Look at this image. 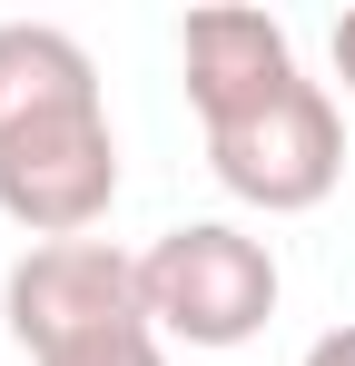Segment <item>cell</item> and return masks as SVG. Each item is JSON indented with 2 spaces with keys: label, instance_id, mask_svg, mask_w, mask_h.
Listing matches in <instances>:
<instances>
[{
  "label": "cell",
  "instance_id": "1",
  "mask_svg": "<svg viewBox=\"0 0 355 366\" xmlns=\"http://www.w3.org/2000/svg\"><path fill=\"white\" fill-rule=\"evenodd\" d=\"M118 208V129L99 60L59 20H0V218L30 247L89 238Z\"/></svg>",
  "mask_w": 355,
  "mask_h": 366
},
{
  "label": "cell",
  "instance_id": "2",
  "mask_svg": "<svg viewBox=\"0 0 355 366\" xmlns=\"http://www.w3.org/2000/svg\"><path fill=\"white\" fill-rule=\"evenodd\" d=\"M138 297H148V327H158L168 347L227 357L247 337H267L287 277H277V247L247 238L237 218H187V228H168L158 247H138Z\"/></svg>",
  "mask_w": 355,
  "mask_h": 366
},
{
  "label": "cell",
  "instance_id": "3",
  "mask_svg": "<svg viewBox=\"0 0 355 366\" xmlns=\"http://www.w3.org/2000/svg\"><path fill=\"white\" fill-rule=\"evenodd\" d=\"M207 169L227 198L267 208V218H306L326 208L336 179H346V119L326 99V79H287L277 99H257L247 119L207 129Z\"/></svg>",
  "mask_w": 355,
  "mask_h": 366
},
{
  "label": "cell",
  "instance_id": "4",
  "mask_svg": "<svg viewBox=\"0 0 355 366\" xmlns=\"http://www.w3.org/2000/svg\"><path fill=\"white\" fill-rule=\"evenodd\" d=\"M0 317H10L20 357H50V347L109 337V327H148L138 257H128V247H109V238L20 247V257H10V277H0Z\"/></svg>",
  "mask_w": 355,
  "mask_h": 366
},
{
  "label": "cell",
  "instance_id": "5",
  "mask_svg": "<svg viewBox=\"0 0 355 366\" xmlns=\"http://www.w3.org/2000/svg\"><path fill=\"white\" fill-rule=\"evenodd\" d=\"M178 69H187L197 129L247 119L257 99H277L287 79H306L287 20H267V10H187V20H178Z\"/></svg>",
  "mask_w": 355,
  "mask_h": 366
},
{
  "label": "cell",
  "instance_id": "6",
  "mask_svg": "<svg viewBox=\"0 0 355 366\" xmlns=\"http://www.w3.org/2000/svg\"><path fill=\"white\" fill-rule=\"evenodd\" d=\"M30 366H168V337L158 327H109V337H79V347H50Z\"/></svg>",
  "mask_w": 355,
  "mask_h": 366
},
{
  "label": "cell",
  "instance_id": "7",
  "mask_svg": "<svg viewBox=\"0 0 355 366\" xmlns=\"http://www.w3.org/2000/svg\"><path fill=\"white\" fill-rule=\"evenodd\" d=\"M296 366H355V317H346V327H326V337H316Z\"/></svg>",
  "mask_w": 355,
  "mask_h": 366
},
{
  "label": "cell",
  "instance_id": "8",
  "mask_svg": "<svg viewBox=\"0 0 355 366\" xmlns=\"http://www.w3.org/2000/svg\"><path fill=\"white\" fill-rule=\"evenodd\" d=\"M326 50H336V79H346V99H355V10L336 20V40H326Z\"/></svg>",
  "mask_w": 355,
  "mask_h": 366
}]
</instances>
